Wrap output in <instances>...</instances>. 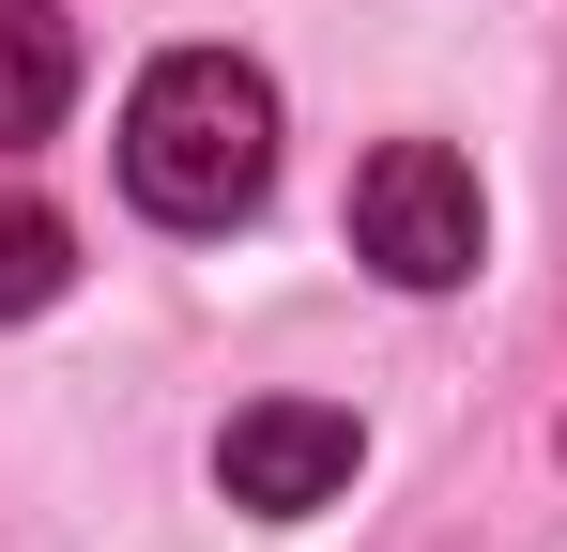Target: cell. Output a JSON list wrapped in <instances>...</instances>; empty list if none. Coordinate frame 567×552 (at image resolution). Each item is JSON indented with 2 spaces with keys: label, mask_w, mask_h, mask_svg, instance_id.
Returning <instances> with one entry per match:
<instances>
[{
  "label": "cell",
  "mask_w": 567,
  "mask_h": 552,
  "mask_svg": "<svg viewBox=\"0 0 567 552\" xmlns=\"http://www.w3.org/2000/svg\"><path fill=\"white\" fill-rule=\"evenodd\" d=\"M62 108H78V31H62V0H0V154H31Z\"/></svg>",
  "instance_id": "obj_4"
},
{
  "label": "cell",
  "mask_w": 567,
  "mask_h": 552,
  "mask_svg": "<svg viewBox=\"0 0 567 552\" xmlns=\"http://www.w3.org/2000/svg\"><path fill=\"white\" fill-rule=\"evenodd\" d=\"M62 276H78V231H62L47 200H0V323L62 307Z\"/></svg>",
  "instance_id": "obj_5"
},
{
  "label": "cell",
  "mask_w": 567,
  "mask_h": 552,
  "mask_svg": "<svg viewBox=\"0 0 567 552\" xmlns=\"http://www.w3.org/2000/svg\"><path fill=\"white\" fill-rule=\"evenodd\" d=\"M353 460H369V430H353L338 399H246V415L215 430V491L261 507V522H307V507L353 491Z\"/></svg>",
  "instance_id": "obj_3"
},
{
  "label": "cell",
  "mask_w": 567,
  "mask_h": 552,
  "mask_svg": "<svg viewBox=\"0 0 567 552\" xmlns=\"http://www.w3.org/2000/svg\"><path fill=\"white\" fill-rule=\"evenodd\" d=\"M123 184L169 231L261 215V184H277V78L230 62V47H169L154 78L123 92Z\"/></svg>",
  "instance_id": "obj_1"
},
{
  "label": "cell",
  "mask_w": 567,
  "mask_h": 552,
  "mask_svg": "<svg viewBox=\"0 0 567 552\" xmlns=\"http://www.w3.org/2000/svg\"><path fill=\"white\" fill-rule=\"evenodd\" d=\"M475 170L445 154V139H383L369 170H353V246H369L399 292H461L475 276Z\"/></svg>",
  "instance_id": "obj_2"
}]
</instances>
